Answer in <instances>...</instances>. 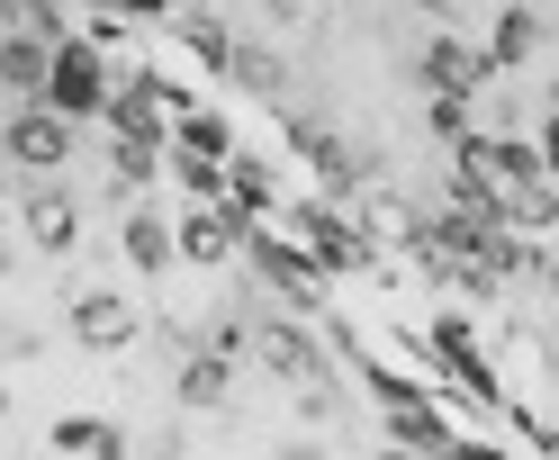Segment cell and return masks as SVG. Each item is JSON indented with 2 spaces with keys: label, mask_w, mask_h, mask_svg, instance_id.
I'll use <instances>...</instances> for the list:
<instances>
[{
  "label": "cell",
  "mask_w": 559,
  "mask_h": 460,
  "mask_svg": "<svg viewBox=\"0 0 559 460\" xmlns=\"http://www.w3.org/2000/svg\"><path fill=\"white\" fill-rule=\"evenodd\" d=\"M0 154L19 172H63L73 163V118H63L55 99H19V109L0 118Z\"/></svg>",
  "instance_id": "6da1fadb"
},
{
  "label": "cell",
  "mask_w": 559,
  "mask_h": 460,
  "mask_svg": "<svg viewBox=\"0 0 559 460\" xmlns=\"http://www.w3.org/2000/svg\"><path fill=\"white\" fill-rule=\"evenodd\" d=\"M243 253H253L262 290H280L298 316H325V262H317V253H298V244H271V235H253V226H243Z\"/></svg>",
  "instance_id": "7a4b0ae2"
},
{
  "label": "cell",
  "mask_w": 559,
  "mask_h": 460,
  "mask_svg": "<svg viewBox=\"0 0 559 460\" xmlns=\"http://www.w3.org/2000/svg\"><path fill=\"white\" fill-rule=\"evenodd\" d=\"M46 99H55V109L73 118V127L109 109V63L91 55V37H63V46H55V73H46Z\"/></svg>",
  "instance_id": "3957f363"
},
{
  "label": "cell",
  "mask_w": 559,
  "mask_h": 460,
  "mask_svg": "<svg viewBox=\"0 0 559 460\" xmlns=\"http://www.w3.org/2000/svg\"><path fill=\"white\" fill-rule=\"evenodd\" d=\"M63 326H73V343H82V352H135V334H145V316H135V307H127L118 290H82Z\"/></svg>",
  "instance_id": "277c9868"
},
{
  "label": "cell",
  "mask_w": 559,
  "mask_h": 460,
  "mask_svg": "<svg viewBox=\"0 0 559 460\" xmlns=\"http://www.w3.org/2000/svg\"><path fill=\"white\" fill-rule=\"evenodd\" d=\"M253 352H262V362L289 379V388H307V398L325 388V352L307 343V326H298V316H271V326H253Z\"/></svg>",
  "instance_id": "5b68a950"
},
{
  "label": "cell",
  "mask_w": 559,
  "mask_h": 460,
  "mask_svg": "<svg viewBox=\"0 0 559 460\" xmlns=\"http://www.w3.org/2000/svg\"><path fill=\"white\" fill-rule=\"evenodd\" d=\"M19 217H27V244H46V253H73V235H82V208H73V190H63L55 172H37V181H27Z\"/></svg>",
  "instance_id": "8992f818"
},
{
  "label": "cell",
  "mask_w": 559,
  "mask_h": 460,
  "mask_svg": "<svg viewBox=\"0 0 559 460\" xmlns=\"http://www.w3.org/2000/svg\"><path fill=\"white\" fill-rule=\"evenodd\" d=\"M55 46H63V37H37V27H0V91H10V99H46Z\"/></svg>",
  "instance_id": "52a82bcc"
},
{
  "label": "cell",
  "mask_w": 559,
  "mask_h": 460,
  "mask_svg": "<svg viewBox=\"0 0 559 460\" xmlns=\"http://www.w3.org/2000/svg\"><path fill=\"white\" fill-rule=\"evenodd\" d=\"M542 46H550V19L533 10V0H497V19H487V63L514 73V63H533Z\"/></svg>",
  "instance_id": "ba28073f"
},
{
  "label": "cell",
  "mask_w": 559,
  "mask_h": 460,
  "mask_svg": "<svg viewBox=\"0 0 559 460\" xmlns=\"http://www.w3.org/2000/svg\"><path fill=\"white\" fill-rule=\"evenodd\" d=\"M171 235H181V262L217 271V262H235V244H243V217H235V208H217V199H199V208H190V217L171 226Z\"/></svg>",
  "instance_id": "9c48e42d"
},
{
  "label": "cell",
  "mask_w": 559,
  "mask_h": 460,
  "mask_svg": "<svg viewBox=\"0 0 559 460\" xmlns=\"http://www.w3.org/2000/svg\"><path fill=\"white\" fill-rule=\"evenodd\" d=\"M415 73H425V91H478L497 63H487V46H469V37H425L415 46Z\"/></svg>",
  "instance_id": "30bf717a"
},
{
  "label": "cell",
  "mask_w": 559,
  "mask_h": 460,
  "mask_svg": "<svg viewBox=\"0 0 559 460\" xmlns=\"http://www.w3.org/2000/svg\"><path fill=\"white\" fill-rule=\"evenodd\" d=\"M307 253H317L325 271H361L370 262V235H361V217H334V208H307Z\"/></svg>",
  "instance_id": "8fae6325"
},
{
  "label": "cell",
  "mask_w": 559,
  "mask_h": 460,
  "mask_svg": "<svg viewBox=\"0 0 559 460\" xmlns=\"http://www.w3.org/2000/svg\"><path fill=\"white\" fill-rule=\"evenodd\" d=\"M163 82H127V91H109V109H99V118H109V135H154V145H171V127H163Z\"/></svg>",
  "instance_id": "7c38bea8"
},
{
  "label": "cell",
  "mask_w": 559,
  "mask_h": 460,
  "mask_svg": "<svg viewBox=\"0 0 559 460\" xmlns=\"http://www.w3.org/2000/svg\"><path fill=\"white\" fill-rule=\"evenodd\" d=\"M226 82H235V91H253V99H280V91H289V55H280V46H262V37H235Z\"/></svg>",
  "instance_id": "4fadbf2b"
},
{
  "label": "cell",
  "mask_w": 559,
  "mask_h": 460,
  "mask_svg": "<svg viewBox=\"0 0 559 460\" xmlns=\"http://www.w3.org/2000/svg\"><path fill=\"white\" fill-rule=\"evenodd\" d=\"M127 262L135 271H171V262H181V235H171V217H154V208H127Z\"/></svg>",
  "instance_id": "5bb4252c"
},
{
  "label": "cell",
  "mask_w": 559,
  "mask_h": 460,
  "mask_svg": "<svg viewBox=\"0 0 559 460\" xmlns=\"http://www.w3.org/2000/svg\"><path fill=\"white\" fill-rule=\"evenodd\" d=\"M226 208H235L243 226L271 208V163H262V154H226Z\"/></svg>",
  "instance_id": "9a60e30c"
},
{
  "label": "cell",
  "mask_w": 559,
  "mask_h": 460,
  "mask_svg": "<svg viewBox=\"0 0 559 460\" xmlns=\"http://www.w3.org/2000/svg\"><path fill=\"white\" fill-rule=\"evenodd\" d=\"M171 388H181V406H226V352H181V379H171Z\"/></svg>",
  "instance_id": "2e32d148"
},
{
  "label": "cell",
  "mask_w": 559,
  "mask_h": 460,
  "mask_svg": "<svg viewBox=\"0 0 559 460\" xmlns=\"http://www.w3.org/2000/svg\"><path fill=\"white\" fill-rule=\"evenodd\" d=\"M109 172H118V199L145 190V181H163V145L154 135H109Z\"/></svg>",
  "instance_id": "e0dca14e"
},
{
  "label": "cell",
  "mask_w": 559,
  "mask_h": 460,
  "mask_svg": "<svg viewBox=\"0 0 559 460\" xmlns=\"http://www.w3.org/2000/svg\"><path fill=\"white\" fill-rule=\"evenodd\" d=\"M55 451H99V460H127V434L99 415H55Z\"/></svg>",
  "instance_id": "ac0fdd59"
},
{
  "label": "cell",
  "mask_w": 559,
  "mask_h": 460,
  "mask_svg": "<svg viewBox=\"0 0 559 460\" xmlns=\"http://www.w3.org/2000/svg\"><path fill=\"white\" fill-rule=\"evenodd\" d=\"M181 46H190L199 63H217V73H226V63H235V27H226L217 10H181Z\"/></svg>",
  "instance_id": "d6986e66"
},
{
  "label": "cell",
  "mask_w": 559,
  "mask_h": 460,
  "mask_svg": "<svg viewBox=\"0 0 559 460\" xmlns=\"http://www.w3.org/2000/svg\"><path fill=\"white\" fill-rule=\"evenodd\" d=\"M361 235H389V244H415V217L397 190H361Z\"/></svg>",
  "instance_id": "ffe728a7"
},
{
  "label": "cell",
  "mask_w": 559,
  "mask_h": 460,
  "mask_svg": "<svg viewBox=\"0 0 559 460\" xmlns=\"http://www.w3.org/2000/svg\"><path fill=\"white\" fill-rule=\"evenodd\" d=\"M469 99L478 91H425V127L442 135V145H461V135H469Z\"/></svg>",
  "instance_id": "44dd1931"
},
{
  "label": "cell",
  "mask_w": 559,
  "mask_h": 460,
  "mask_svg": "<svg viewBox=\"0 0 559 460\" xmlns=\"http://www.w3.org/2000/svg\"><path fill=\"white\" fill-rule=\"evenodd\" d=\"M389 443H451V434H442L425 406H406V398H397V406H389Z\"/></svg>",
  "instance_id": "7402d4cb"
},
{
  "label": "cell",
  "mask_w": 559,
  "mask_h": 460,
  "mask_svg": "<svg viewBox=\"0 0 559 460\" xmlns=\"http://www.w3.org/2000/svg\"><path fill=\"white\" fill-rule=\"evenodd\" d=\"M171 145H190V154H207V163H226V127H217V118H181V127H171Z\"/></svg>",
  "instance_id": "603a6c76"
},
{
  "label": "cell",
  "mask_w": 559,
  "mask_h": 460,
  "mask_svg": "<svg viewBox=\"0 0 559 460\" xmlns=\"http://www.w3.org/2000/svg\"><path fill=\"white\" fill-rule=\"evenodd\" d=\"M243 343H253V326H243V316H217V326H207V352H226V362H235Z\"/></svg>",
  "instance_id": "cb8c5ba5"
},
{
  "label": "cell",
  "mask_w": 559,
  "mask_h": 460,
  "mask_svg": "<svg viewBox=\"0 0 559 460\" xmlns=\"http://www.w3.org/2000/svg\"><path fill=\"white\" fill-rule=\"evenodd\" d=\"M533 145H542V163H550V181H559V109H550V118L533 127Z\"/></svg>",
  "instance_id": "d4e9b609"
},
{
  "label": "cell",
  "mask_w": 559,
  "mask_h": 460,
  "mask_svg": "<svg viewBox=\"0 0 559 460\" xmlns=\"http://www.w3.org/2000/svg\"><path fill=\"white\" fill-rule=\"evenodd\" d=\"M118 10H127V19H163V0H118Z\"/></svg>",
  "instance_id": "484cf974"
},
{
  "label": "cell",
  "mask_w": 559,
  "mask_h": 460,
  "mask_svg": "<svg viewBox=\"0 0 559 460\" xmlns=\"http://www.w3.org/2000/svg\"><path fill=\"white\" fill-rule=\"evenodd\" d=\"M262 10H271V19H307V0H262Z\"/></svg>",
  "instance_id": "4316f807"
},
{
  "label": "cell",
  "mask_w": 559,
  "mask_h": 460,
  "mask_svg": "<svg viewBox=\"0 0 559 460\" xmlns=\"http://www.w3.org/2000/svg\"><path fill=\"white\" fill-rule=\"evenodd\" d=\"M533 280H542V290H550V298H559V262H533Z\"/></svg>",
  "instance_id": "83f0119b"
},
{
  "label": "cell",
  "mask_w": 559,
  "mask_h": 460,
  "mask_svg": "<svg viewBox=\"0 0 559 460\" xmlns=\"http://www.w3.org/2000/svg\"><path fill=\"white\" fill-rule=\"evenodd\" d=\"M415 10H451V0H415Z\"/></svg>",
  "instance_id": "f1b7e54d"
},
{
  "label": "cell",
  "mask_w": 559,
  "mask_h": 460,
  "mask_svg": "<svg viewBox=\"0 0 559 460\" xmlns=\"http://www.w3.org/2000/svg\"><path fill=\"white\" fill-rule=\"evenodd\" d=\"M0 415H10V388H0Z\"/></svg>",
  "instance_id": "f546056e"
},
{
  "label": "cell",
  "mask_w": 559,
  "mask_h": 460,
  "mask_svg": "<svg viewBox=\"0 0 559 460\" xmlns=\"http://www.w3.org/2000/svg\"><path fill=\"white\" fill-rule=\"evenodd\" d=\"M550 109H559V82H550Z\"/></svg>",
  "instance_id": "4dcf8cb0"
},
{
  "label": "cell",
  "mask_w": 559,
  "mask_h": 460,
  "mask_svg": "<svg viewBox=\"0 0 559 460\" xmlns=\"http://www.w3.org/2000/svg\"><path fill=\"white\" fill-rule=\"evenodd\" d=\"M550 46H559V19H550Z\"/></svg>",
  "instance_id": "1f68e13d"
},
{
  "label": "cell",
  "mask_w": 559,
  "mask_h": 460,
  "mask_svg": "<svg viewBox=\"0 0 559 460\" xmlns=\"http://www.w3.org/2000/svg\"><path fill=\"white\" fill-rule=\"evenodd\" d=\"M487 10H497V0H487Z\"/></svg>",
  "instance_id": "d6a6232c"
}]
</instances>
